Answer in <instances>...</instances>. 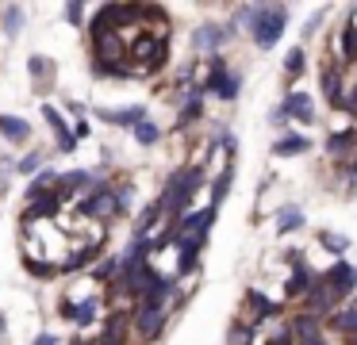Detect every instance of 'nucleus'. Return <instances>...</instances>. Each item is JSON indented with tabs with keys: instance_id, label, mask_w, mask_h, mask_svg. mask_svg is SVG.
Segmentation results:
<instances>
[{
	"instance_id": "obj_21",
	"label": "nucleus",
	"mask_w": 357,
	"mask_h": 345,
	"mask_svg": "<svg viewBox=\"0 0 357 345\" xmlns=\"http://www.w3.org/2000/svg\"><path fill=\"white\" fill-rule=\"evenodd\" d=\"M303 227V211L300 207H280L277 211V234H292Z\"/></svg>"
},
{
	"instance_id": "obj_32",
	"label": "nucleus",
	"mask_w": 357,
	"mask_h": 345,
	"mask_svg": "<svg viewBox=\"0 0 357 345\" xmlns=\"http://www.w3.org/2000/svg\"><path fill=\"white\" fill-rule=\"evenodd\" d=\"M116 268H119V261H104V265H96V280H104V284H108L112 280V276H116Z\"/></svg>"
},
{
	"instance_id": "obj_19",
	"label": "nucleus",
	"mask_w": 357,
	"mask_h": 345,
	"mask_svg": "<svg viewBox=\"0 0 357 345\" xmlns=\"http://www.w3.org/2000/svg\"><path fill=\"white\" fill-rule=\"evenodd\" d=\"M303 150H311V142L303 135H284V138H277V146H273L277 158H296V153H303Z\"/></svg>"
},
{
	"instance_id": "obj_7",
	"label": "nucleus",
	"mask_w": 357,
	"mask_h": 345,
	"mask_svg": "<svg viewBox=\"0 0 357 345\" xmlns=\"http://www.w3.org/2000/svg\"><path fill=\"white\" fill-rule=\"evenodd\" d=\"M162 330H165V307H139V311H135V334L154 342Z\"/></svg>"
},
{
	"instance_id": "obj_34",
	"label": "nucleus",
	"mask_w": 357,
	"mask_h": 345,
	"mask_svg": "<svg viewBox=\"0 0 357 345\" xmlns=\"http://www.w3.org/2000/svg\"><path fill=\"white\" fill-rule=\"evenodd\" d=\"M81 15H85V4H66V20L70 23H81Z\"/></svg>"
},
{
	"instance_id": "obj_27",
	"label": "nucleus",
	"mask_w": 357,
	"mask_h": 345,
	"mask_svg": "<svg viewBox=\"0 0 357 345\" xmlns=\"http://www.w3.org/2000/svg\"><path fill=\"white\" fill-rule=\"evenodd\" d=\"M135 142H142V146H154L158 142V127L150 119H142L139 127H135Z\"/></svg>"
},
{
	"instance_id": "obj_38",
	"label": "nucleus",
	"mask_w": 357,
	"mask_h": 345,
	"mask_svg": "<svg viewBox=\"0 0 357 345\" xmlns=\"http://www.w3.org/2000/svg\"><path fill=\"white\" fill-rule=\"evenodd\" d=\"M96 345H123V342H104V337H100V342H96Z\"/></svg>"
},
{
	"instance_id": "obj_10",
	"label": "nucleus",
	"mask_w": 357,
	"mask_h": 345,
	"mask_svg": "<svg viewBox=\"0 0 357 345\" xmlns=\"http://www.w3.org/2000/svg\"><path fill=\"white\" fill-rule=\"evenodd\" d=\"M96 115H100L104 123H112V127H131L135 130L142 119H146V107H139V104L135 107H100Z\"/></svg>"
},
{
	"instance_id": "obj_28",
	"label": "nucleus",
	"mask_w": 357,
	"mask_h": 345,
	"mask_svg": "<svg viewBox=\"0 0 357 345\" xmlns=\"http://www.w3.org/2000/svg\"><path fill=\"white\" fill-rule=\"evenodd\" d=\"M27 69H31L35 81H39V77H43V81H50V77H54V66H50L47 58H31V61H27Z\"/></svg>"
},
{
	"instance_id": "obj_29",
	"label": "nucleus",
	"mask_w": 357,
	"mask_h": 345,
	"mask_svg": "<svg viewBox=\"0 0 357 345\" xmlns=\"http://www.w3.org/2000/svg\"><path fill=\"white\" fill-rule=\"evenodd\" d=\"M323 245H326L331 253H346V250H349V238H346V234H331V230H326V234H323Z\"/></svg>"
},
{
	"instance_id": "obj_24",
	"label": "nucleus",
	"mask_w": 357,
	"mask_h": 345,
	"mask_svg": "<svg viewBox=\"0 0 357 345\" xmlns=\"http://www.w3.org/2000/svg\"><path fill=\"white\" fill-rule=\"evenodd\" d=\"M246 299H250V311H254V319H269V314H277V311H280V307H277V303H269V299H265L261 291H250Z\"/></svg>"
},
{
	"instance_id": "obj_18",
	"label": "nucleus",
	"mask_w": 357,
	"mask_h": 345,
	"mask_svg": "<svg viewBox=\"0 0 357 345\" xmlns=\"http://www.w3.org/2000/svg\"><path fill=\"white\" fill-rule=\"evenodd\" d=\"M85 184H93V176L85 173V169H73V173H62L58 176V196H73V192H81Z\"/></svg>"
},
{
	"instance_id": "obj_39",
	"label": "nucleus",
	"mask_w": 357,
	"mask_h": 345,
	"mask_svg": "<svg viewBox=\"0 0 357 345\" xmlns=\"http://www.w3.org/2000/svg\"><path fill=\"white\" fill-rule=\"evenodd\" d=\"M77 345H93V342H77Z\"/></svg>"
},
{
	"instance_id": "obj_3",
	"label": "nucleus",
	"mask_w": 357,
	"mask_h": 345,
	"mask_svg": "<svg viewBox=\"0 0 357 345\" xmlns=\"http://www.w3.org/2000/svg\"><path fill=\"white\" fill-rule=\"evenodd\" d=\"M288 119L315 123V104H311V100L303 96V92H288V96H284V104H280L277 112H273V123H277V127H284Z\"/></svg>"
},
{
	"instance_id": "obj_14",
	"label": "nucleus",
	"mask_w": 357,
	"mask_h": 345,
	"mask_svg": "<svg viewBox=\"0 0 357 345\" xmlns=\"http://www.w3.org/2000/svg\"><path fill=\"white\" fill-rule=\"evenodd\" d=\"M96 311H100V299H81V303H73V307H62V314L70 322H77V326H89V322L96 319Z\"/></svg>"
},
{
	"instance_id": "obj_30",
	"label": "nucleus",
	"mask_w": 357,
	"mask_h": 345,
	"mask_svg": "<svg viewBox=\"0 0 357 345\" xmlns=\"http://www.w3.org/2000/svg\"><path fill=\"white\" fill-rule=\"evenodd\" d=\"M227 188H231V169H223V173H219V181H215V192H211V207H219V199L227 196Z\"/></svg>"
},
{
	"instance_id": "obj_13",
	"label": "nucleus",
	"mask_w": 357,
	"mask_h": 345,
	"mask_svg": "<svg viewBox=\"0 0 357 345\" xmlns=\"http://www.w3.org/2000/svg\"><path fill=\"white\" fill-rule=\"evenodd\" d=\"M0 135L8 142H27L31 138V123L20 119V115H0Z\"/></svg>"
},
{
	"instance_id": "obj_26",
	"label": "nucleus",
	"mask_w": 357,
	"mask_h": 345,
	"mask_svg": "<svg viewBox=\"0 0 357 345\" xmlns=\"http://www.w3.org/2000/svg\"><path fill=\"white\" fill-rule=\"evenodd\" d=\"M300 73H303V46H296V50H288V58H284V77L296 81Z\"/></svg>"
},
{
	"instance_id": "obj_17",
	"label": "nucleus",
	"mask_w": 357,
	"mask_h": 345,
	"mask_svg": "<svg viewBox=\"0 0 357 345\" xmlns=\"http://www.w3.org/2000/svg\"><path fill=\"white\" fill-rule=\"evenodd\" d=\"M323 96L331 107H342L346 104V89H342V77L334 69H323Z\"/></svg>"
},
{
	"instance_id": "obj_5",
	"label": "nucleus",
	"mask_w": 357,
	"mask_h": 345,
	"mask_svg": "<svg viewBox=\"0 0 357 345\" xmlns=\"http://www.w3.org/2000/svg\"><path fill=\"white\" fill-rule=\"evenodd\" d=\"M323 280H326V288L334 291V299H338V296H349V291L357 288V268L346 265V261H334V265L323 273Z\"/></svg>"
},
{
	"instance_id": "obj_22",
	"label": "nucleus",
	"mask_w": 357,
	"mask_h": 345,
	"mask_svg": "<svg viewBox=\"0 0 357 345\" xmlns=\"http://www.w3.org/2000/svg\"><path fill=\"white\" fill-rule=\"evenodd\" d=\"M331 326L342 330V334H357V299L346 307V311H334L331 314Z\"/></svg>"
},
{
	"instance_id": "obj_12",
	"label": "nucleus",
	"mask_w": 357,
	"mask_h": 345,
	"mask_svg": "<svg viewBox=\"0 0 357 345\" xmlns=\"http://www.w3.org/2000/svg\"><path fill=\"white\" fill-rule=\"evenodd\" d=\"M292 261H296V268H292V276H288V284H284V291L288 296H303V291L311 288V268H307V261H300V253H292Z\"/></svg>"
},
{
	"instance_id": "obj_20",
	"label": "nucleus",
	"mask_w": 357,
	"mask_h": 345,
	"mask_svg": "<svg viewBox=\"0 0 357 345\" xmlns=\"http://www.w3.org/2000/svg\"><path fill=\"white\" fill-rule=\"evenodd\" d=\"M96 253H100V242H96V238H93V242H89V245H81L77 253H70L62 268H66V273H77V268H81V265H89V261H93Z\"/></svg>"
},
{
	"instance_id": "obj_35",
	"label": "nucleus",
	"mask_w": 357,
	"mask_h": 345,
	"mask_svg": "<svg viewBox=\"0 0 357 345\" xmlns=\"http://www.w3.org/2000/svg\"><path fill=\"white\" fill-rule=\"evenodd\" d=\"M39 153H31V158H24V161H20V169H24V173H35V169H39Z\"/></svg>"
},
{
	"instance_id": "obj_15",
	"label": "nucleus",
	"mask_w": 357,
	"mask_h": 345,
	"mask_svg": "<svg viewBox=\"0 0 357 345\" xmlns=\"http://www.w3.org/2000/svg\"><path fill=\"white\" fill-rule=\"evenodd\" d=\"M326 150H331V158H349V153H357V130H338V135L326 138Z\"/></svg>"
},
{
	"instance_id": "obj_2",
	"label": "nucleus",
	"mask_w": 357,
	"mask_h": 345,
	"mask_svg": "<svg viewBox=\"0 0 357 345\" xmlns=\"http://www.w3.org/2000/svg\"><path fill=\"white\" fill-rule=\"evenodd\" d=\"M204 184V173L200 169H181V173H173L169 176V184H165V192H162V199H158V207H162V215H169L173 222L181 219V215L188 211V204H192V196H196V188Z\"/></svg>"
},
{
	"instance_id": "obj_31",
	"label": "nucleus",
	"mask_w": 357,
	"mask_h": 345,
	"mask_svg": "<svg viewBox=\"0 0 357 345\" xmlns=\"http://www.w3.org/2000/svg\"><path fill=\"white\" fill-rule=\"evenodd\" d=\"M250 342H254V330L250 326H234L231 330V345H250Z\"/></svg>"
},
{
	"instance_id": "obj_8",
	"label": "nucleus",
	"mask_w": 357,
	"mask_h": 345,
	"mask_svg": "<svg viewBox=\"0 0 357 345\" xmlns=\"http://www.w3.org/2000/svg\"><path fill=\"white\" fill-rule=\"evenodd\" d=\"M303 307H307V314L315 319V314H326L334 307V291L326 288V280L319 276V280H311V288L303 291Z\"/></svg>"
},
{
	"instance_id": "obj_11",
	"label": "nucleus",
	"mask_w": 357,
	"mask_h": 345,
	"mask_svg": "<svg viewBox=\"0 0 357 345\" xmlns=\"http://www.w3.org/2000/svg\"><path fill=\"white\" fill-rule=\"evenodd\" d=\"M231 38V27H219V23H204L192 31V46L196 50H219V46Z\"/></svg>"
},
{
	"instance_id": "obj_4",
	"label": "nucleus",
	"mask_w": 357,
	"mask_h": 345,
	"mask_svg": "<svg viewBox=\"0 0 357 345\" xmlns=\"http://www.w3.org/2000/svg\"><path fill=\"white\" fill-rule=\"evenodd\" d=\"M204 89L215 92L219 100H234L238 96V77L223 66V58H211V73H208V81H204Z\"/></svg>"
},
{
	"instance_id": "obj_37",
	"label": "nucleus",
	"mask_w": 357,
	"mask_h": 345,
	"mask_svg": "<svg viewBox=\"0 0 357 345\" xmlns=\"http://www.w3.org/2000/svg\"><path fill=\"white\" fill-rule=\"evenodd\" d=\"M31 345H58V337H54V334H43V337H35Z\"/></svg>"
},
{
	"instance_id": "obj_33",
	"label": "nucleus",
	"mask_w": 357,
	"mask_h": 345,
	"mask_svg": "<svg viewBox=\"0 0 357 345\" xmlns=\"http://www.w3.org/2000/svg\"><path fill=\"white\" fill-rule=\"evenodd\" d=\"M20 20H24V8H8V20H4V23H8V27H4V31H8V35H16V31H20Z\"/></svg>"
},
{
	"instance_id": "obj_6",
	"label": "nucleus",
	"mask_w": 357,
	"mask_h": 345,
	"mask_svg": "<svg viewBox=\"0 0 357 345\" xmlns=\"http://www.w3.org/2000/svg\"><path fill=\"white\" fill-rule=\"evenodd\" d=\"M43 119H47V127L54 130V138H58V153H73V150H77V135L66 127L62 112H58L54 104H43Z\"/></svg>"
},
{
	"instance_id": "obj_9",
	"label": "nucleus",
	"mask_w": 357,
	"mask_h": 345,
	"mask_svg": "<svg viewBox=\"0 0 357 345\" xmlns=\"http://www.w3.org/2000/svg\"><path fill=\"white\" fill-rule=\"evenodd\" d=\"M119 204H116V192L108 188H96L93 196L81 204V215H89V219H108V215H116Z\"/></svg>"
},
{
	"instance_id": "obj_23",
	"label": "nucleus",
	"mask_w": 357,
	"mask_h": 345,
	"mask_svg": "<svg viewBox=\"0 0 357 345\" xmlns=\"http://www.w3.org/2000/svg\"><path fill=\"white\" fill-rule=\"evenodd\" d=\"M342 61H357V23L342 27Z\"/></svg>"
},
{
	"instance_id": "obj_16",
	"label": "nucleus",
	"mask_w": 357,
	"mask_h": 345,
	"mask_svg": "<svg viewBox=\"0 0 357 345\" xmlns=\"http://www.w3.org/2000/svg\"><path fill=\"white\" fill-rule=\"evenodd\" d=\"M58 204H62V196H58V192H47V196L31 199V207H27V219H54V215H58Z\"/></svg>"
},
{
	"instance_id": "obj_36",
	"label": "nucleus",
	"mask_w": 357,
	"mask_h": 345,
	"mask_svg": "<svg viewBox=\"0 0 357 345\" xmlns=\"http://www.w3.org/2000/svg\"><path fill=\"white\" fill-rule=\"evenodd\" d=\"M342 107H346V112H354V115H357V84H354V89L346 92V104H342Z\"/></svg>"
},
{
	"instance_id": "obj_1",
	"label": "nucleus",
	"mask_w": 357,
	"mask_h": 345,
	"mask_svg": "<svg viewBox=\"0 0 357 345\" xmlns=\"http://www.w3.org/2000/svg\"><path fill=\"white\" fill-rule=\"evenodd\" d=\"M242 23H250V35L261 50H273L284 35V23H288V8L284 4H257V8H242L238 12Z\"/></svg>"
},
{
	"instance_id": "obj_25",
	"label": "nucleus",
	"mask_w": 357,
	"mask_h": 345,
	"mask_svg": "<svg viewBox=\"0 0 357 345\" xmlns=\"http://www.w3.org/2000/svg\"><path fill=\"white\" fill-rule=\"evenodd\" d=\"M54 181H58V176L50 173V169H43V173L31 181V188H27V196H31V199H39V196H47V192H54Z\"/></svg>"
}]
</instances>
